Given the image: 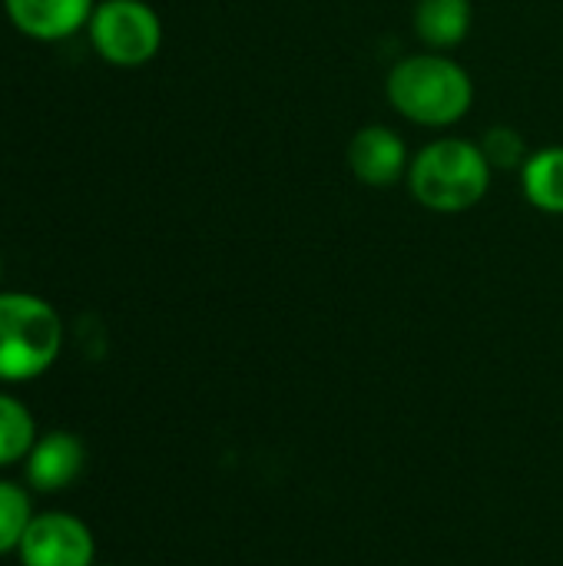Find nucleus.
Wrapping results in <instances>:
<instances>
[{
	"mask_svg": "<svg viewBox=\"0 0 563 566\" xmlns=\"http://www.w3.org/2000/svg\"><path fill=\"white\" fill-rule=\"evenodd\" d=\"M385 96L392 109L428 129H445L461 123L475 103L471 73L445 53H411L398 60L385 80Z\"/></svg>",
	"mask_w": 563,
	"mask_h": 566,
	"instance_id": "f257e3e1",
	"label": "nucleus"
},
{
	"mask_svg": "<svg viewBox=\"0 0 563 566\" xmlns=\"http://www.w3.org/2000/svg\"><path fill=\"white\" fill-rule=\"evenodd\" d=\"M491 163L471 139L445 136L421 146L408 166V189L418 206L438 216H458L475 209L491 189Z\"/></svg>",
	"mask_w": 563,
	"mask_h": 566,
	"instance_id": "f03ea898",
	"label": "nucleus"
},
{
	"mask_svg": "<svg viewBox=\"0 0 563 566\" xmlns=\"http://www.w3.org/2000/svg\"><path fill=\"white\" fill-rule=\"evenodd\" d=\"M63 348L56 308L30 292H0V381H30L50 371Z\"/></svg>",
	"mask_w": 563,
	"mask_h": 566,
	"instance_id": "7ed1b4c3",
	"label": "nucleus"
},
{
	"mask_svg": "<svg viewBox=\"0 0 563 566\" xmlns=\"http://www.w3.org/2000/svg\"><path fill=\"white\" fill-rule=\"evenodd\" d=\"M86 27L96 53L113 66H143L163 46V20L146 0H100Z\"/></svg>",
	"mask_w": 563,
	"mask_h": 566,
	"instance_id": "20e7f679",
	"label": "nucleus"
},
{
	"mask_svg": "<svg viewBox=\"0 0 563 566\" xmlns=\"http://www.w3.org/2000/svg\"><path fill=\"white\" fill-rule=\"evenodd\" d=\"M17 557L23 566H96V541L80 517L46 511L33 514Z\"/></svg>",
	"mask_w": 563,
	"mask_h": 566,
	"instance_id": "39448f33",
	"label": "nucleus"
},
{
	"mask_svg": "<svg viewBox=\"0 0 563 566\" xmlns=\"http://www.w3.org/2000/svg\"><path fill=\"white\" fill-rule=\"evenodd\" d=\"M348 169L362 186L392 189L408 176L411 156L405 139L392 126H362L345 149Z\"/></svg>",
	"mask_w": 563,
	"mask_h": 566,
	"instance_id": "423d86ee",
	"label": "nucleus"
},
{
	"mask_svg": "<svg viewBox=\"0 0 563 566\" xmlns=\"http://www.w3.org/2000/svg\"><path fill=\"white\" fill-rule=\"evenodd\" d=\"M86 468V448L73 431H46L33 441L23 474L37 494H60L66 491Z\"/></svg>",
	"mask_w": 563,
	"mask_h": 566,
	"instance_id": "0eeeda50",
	"label": "nucleus"
},
{
	"mask_svg": "<svg viewBox=\"0 0 563 566\" xmlns=\"http://www.w3.org/2000/svg\"><path fill=\"white\" fill-rule=\"evenodd\" d=\"M10 23L43 43L66 40L90 23L96 0H3Z\"/></svg>",
	"mask_w": 563,
	"mask_h": 566,
	"instance_id": "6e6552de",
	"label": "nucleus"
},
{
	"mask_svg": "<svg viewBox=\"0 0 563 566\" xmlns=\"http://www.w3.org/2000/svg\"><path fill=\"white\" fill-rule=\"evenodd\" d=\"M415 33L428 50H455L468 40L475 23L471 0H418L411 13Z\"/></svg>",
	"mask_w": 563,
	"mask_h": 566,
	"instance_id": "1a4fd4ad",
	"label": "nucleus"
},
{
	"mask_svg": "<svg viewBox=\"0 0 563 566\" xmlns=\"http://www.w3.org/2000/svg\"><path fill=\"white\" fill-rule=\"evenodd\" d=\"M521 189L534 209L563 216V146H544L528 156L521 169Z\"/></svg>",
	"mask_w": 563,
	"mask_h": 566,
	"instance_id": "9d476101",
	"label": "nucleus"
},
{
	"mask_svg": "<svg viewBox=\"0 0 563 566\" xmlns=\"http://www.w3.org/2000/svg\"><path fill=\"white\" fill-rule=\"evenodd\" d=\"M37 438L40 434H37V424H33V415L27 411V405L17 401L13 395L0 391V468L27 461Z\"/></svg>",
	"mask_w": 563,
	"mask_h": 566,
	"instance_id": "9b49d317",
	"label": "nucleus"
},
{
	"mask_svg": "<svg viewBox=\"0 0 563 566\" xmlns=\"http://www.w3.org/2000/svg\"><path fill=\"white\" fill-rule=\"evenodd\" d=\"M30 521H33V507L27 491L10 481H0V557L20 547Z\"/></svg>",
	"mask_w": 563,
	"mask_h": 566,
	"instance_id": "f8f14e48",
	"label": "nucleus"
},
{
	"mask_svg": "<svg viewBox=\"0 0 563 566\" xmlns=\"http://www.w3.org/2000/svg\"><path fill=\"white\" fill-rule=\"evenodd\" d=\"M478 146H481L484 159L491 163V169H518L521 172L531 156L528 139L514 126H491Z\"/></svg>",
	"mask_w": 563,
	"mask_h": 566,
	"instance_id": "ddd939ff",
	"label": "nucleus"
}]
</instances>
